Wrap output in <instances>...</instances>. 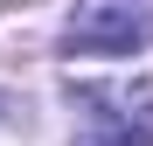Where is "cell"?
I'll use <instances>...</instances> for the list:
<instances>
[{
    "label": "cell",
    "instance_id": "obj_1",
    "mask_svg": "<svg viewBox=\"0 0 153 146\" xmlns=\"http://www.w3.org/2000/svg\"><path fill=\"white\" fill-rule=\"evenodd\" d=\"M153 35V0H76L63 42L76 56H125Z\"/></svg>",
    "mask_w": 153,
    "mask_h": 146
},
{
    "label": "cell",
    "instance_id": "obj_2",
    "mask_svg": "<svg viewBox=\"0 0 153 146\" xmlns=\"http://www.w3.org/2000/svg\"><path fill=\"white\" fill-rule=\"evenodd\" d=\"M76 104L91 118H111L118 146H146L153 139V77H111V84H70Z\"/></svg>",
    "mask_w": 153,
    "mask_h": 146
}]
</instances>
